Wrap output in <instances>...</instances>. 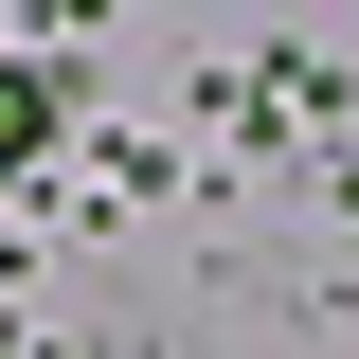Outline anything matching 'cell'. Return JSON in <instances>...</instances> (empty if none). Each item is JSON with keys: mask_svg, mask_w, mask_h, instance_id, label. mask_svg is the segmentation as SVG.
Listing matches in <instances>:
<instances>
[{"mask_svg": "<svg viewBox=\"0 0 359 359\" xmlns=\"http://www.w3.org/2000/svg\"><path fill=\"white\" fill-rule=\"evenodd\" d=\"M54 144V72H0V162H36Z\"/></svg>", "mask_w": 359, "mask_h": 359, "instance_id": "cell-1", "label": "cell"}]
</instances>
